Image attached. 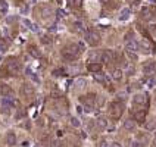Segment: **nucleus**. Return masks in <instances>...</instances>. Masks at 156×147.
Here are the masks:
<instances>
[{
	"label": "nucleus",
	"instance_id": "f257e3e1",
	"mask_svg": "<svg viewBox=\"0 0 156 147\" xmlns=\"http://www.w3.org/2000/svg\"><path fill=\"white\" fill-rule=\"evenodd\" d=\"M81 52H83V46H80V44H68V46L63 47L62 56L66 61H75V59L80 58Z\"/></svg>",
	"mask_w": 156,
	"mask_h": 147
},
{
	"label": "nucleus",
	"instance_id": "f03ea898",
	"mask_svg": "<svg viewBox=\"0 0 156 147\" xmlns=\"http://www.w3.org/2000/svg\"><path fill=\"white\" fill-rule=\"evenodd\" d=\"M124 113V104L121 102H112L109 104V115L112 119H119Z\"/></svg>",
	"mask_w": 156,
	"mask_h": 147
},
{
	"label": "nucleus",
	"instance_id": "7ed1b4c3",
	"mask_svg": "<svg viewBox=\"0 0 156 147\" xmlns=\"http://www.w3.org/2000/svg\"><path fill=\"white\" fill-rule=\"evenodd\" d=\"M21 63L18 61H10L8 62V66H6V71H8L10 75H18L19 72H21Z\"/></svg>",
	"mask_w": 156,
	"mask_h": 147
},
{
	"label": "nucleus",
	"instance_id": "20e7f679",
	"mask_svg": "<svg viewBox=\"0 0 156 147\" xmlns=\"http://www.w3.org/2000/svg\"><path fill=\"white\" fill-rule=\"evenodd\" d=\"M86 40L90 46H97V44L100 43V35H99V33H96V31H88L86 34Z\"/></svg>",
	"mask_w": 156,
	"mask_h": 147
},
{
	"label": "nucleus",
	"instance_id": "39448f33",
	"mask_svg": "<svg viewBox=\"0 0 156 147\" xmlns=\"http://www.w3.org/2000/svg\"><path fill=\"white\" fill-rule=\"evenodd\" d=\"M134 104H137V106H147L149 104V97L147 94H144V93H140V94H136L134 96Z\"/></svg>",
	"mask_w": 156,
	"mask_h": 147
},
{
	"label": "nucleus",
	"instance_id": "423d86ee",
	"mask_svg": "<svg viewBox=\"0 0 156 147\" xmlns=\"http://www.w3.org/2000/svg\"><path fill=\"white\" fill-rule=\"evenodd\" d=\"M143 72L149 75V77H152V75H155L156 74V62H146L144 65H143Z\"/></svg>",
	"mask_w": 156,
	"mask_h": 147
},
{
	"label": "nucleus",
	"instance_id": "0eeeda50",
	"mask_svg": "<svg viewBox=\"0 0 156 147\" xmlns=\"http://www.w3.org/2000/svg\"><path fill=\"white\" fill-rule=\"evenodd\" d=\"M146 109H137L136 112H134V118H136V122L137 124H144L146 121Z\"/></svg>",
	"mask_w": 156,
	"mask_h": 147
},
{
	"label": "nucleus",
	"instance_id": "6e6552de",
	"mask_svg": "<svg viewBox=\"0 0 156 147\" xmlns=\"http://www.w3.org/2000/svg\"><path fill=\"white\" fill-rule=\"evenodd\" d=\"M81 102L84 104H87V107H93V106H94V102H96V94L84 96V97H81Z\"/></svg>",
	"mask_w": 156,
	"mask_h": 147
},
{
	"label": "nucleus",
	"instance_id": "1a4fd4ad",
	"mask_svg": "<svg viewBox=\"0 0 156 147\" xmlns=\"http://www.w3.org/2000/svg\"><path fill=\"white\" fill-rule=\"evenodd\" d=\"M87 68H88L90 72H93V74H99V72L102 71V63H99V62H90Z\"/></svg>",
	"mask_w": 156,
	"mask_h": 147
},
{
	"label": "nucleus",
	"instance_id": "9d476101",
	"mask_svg": "<svg viewBox=\"0 0 156 147\" xmlns=\"http://www.w3.org/2000/svg\"><path fill=\"white\" fill-rule=\"evenodd\" d=\"M21 91H22V94L25 96V97H31V96H34V87L31 86V84H24Z\"/></svg>",
	"mask_w": 156,
	"mask_h": 147
},
{
	"label": "nucleus",
	"instance_id": "9b49d317",
	"mask_svg": "<svg viewBox=\"0 0 156 147\" xmlns=\"http://www.w3.org/2000/svg\"><path fill=\"white\" fill-rule=\"evenodd\" d=\"M100 59L105 62V63H111L113 62V53L111 50H105L102 54H100Z\"/></svg>",
	"mask_w": 156,
	"mask_h": 147
},
{
	"label": "nucleus",
	"instance_id": "f8f14e48",
	"mask_svg": "<svg viewBox=\"0 0 156 147\" xmlns=\"http://www.w3.org/2000/svg\"><path fill=\"white\" fill-rule=\"evenodd\" d=\"M134 128H136V121H133V119H127V121L124 122V130L133 131Z\"/></svg>",
	"mask_w": 156,
	"mask_h": 147
},
{
	"label": "nucleus",
	"instance_id": "ddd939ff",
	"mask_svg": "<svg viewBox=\"0 0 156 147\" xmlns=\"http://www.w3.org/2000/svg\"><path fill=\"white\" fill-rule=\"evenodd\" d=\"M6 143H8L9 146H15L16 144V135L13 132H9L8 135H6Z\"/></svg>",
	"mask_w": 156,
	"mask_h": 147
},
{
	"label": "nucleus",
	"instance_id": "4468645a",
	"mask_svg": "<svg viewBox=\"0 0 156 147\" xmlns=\"http://www.w3.org/2000/svg\"><path fill=\"white\" fill-rule=\"evenodd\" d=\"M0 94H3V96L12 94V88L8 84H0Z\"/></svg>",
	"mask_w": 156,
	"mask_h": 147
},
{
	"label": "nucleus",
	"instance_id": "2eb2a0df",
	"mask_svg": "<svg viewBox=\"0 0 156 147\" xmlns=\"http://www.w3.org/2000/svg\"><path fill=\"white\" fill-rule=\"evenodd\" d=\"M111 77H112V79H115V81H119V79H122V71L121 69H113L112 72H111Z\"/></svg>",
	"mask_w": 156,
	"mask_h": 147
},
{
	"label": "nucleus",
	"instance_id": "dca6fc26",
	"mask_svg": "<svg viewBox=\"0 0 156 147\" xmlns=\"http://www.w3.org/2000/svg\"><path fill=\"white\" fill-rule=\"evenodd\" d=\"M87 81L84 79V78H78V79H75V82H74V86L77 87V88H83V87H86Z\"/></svg>",
	"mask_w": 156,
	"mask_h": 147
},
{
	"label": "nucleus",
	"instance_id": "f3484780",
	"mask_svg": "<svg viewBox=\"0 0 156 147\" xmlns=\"http://www.w3.org/2000/svg\"><path fill=\"white\" fill-rule=\"evenodd\" d=\"M30 53H31L33 56H35V58H40V52L37 50V47H34V46L30 47Z\"/></svg>",
	"mask_w": 156,
	"mask_h": 147
},
{
	"label": "nucleus",
	"instance_id": "a211bd4d",
	"mask_svg": "<svg viewBox=\"0 0 156 147\" xmlns=\"http://www.w3.org/2000/svg\"><path fill=\"white\" fill-rule=\"evenodd\" d=\"M100 54H102V53H93V54L88 58V62H97L96 59H99V58H100Z\"/></svg>",
	"mask_w": 156,
	"mask_h": 147
},
{
	"label": "nucleus",
	"instance_id": "6ab92c4d",
	"mask_svg": "<svg viewBox=\"0 0 156 147\" xmlns=\"http://www.w3.org/2000/svg\"><path fill=\"white\" fill-rule=\"evenodd\" d=\"M102 2V5L106 6V8H112L113 6V0H100Z\"/></svg>",
	"mask_w": 156,
	"mask_h": 147
},
{
	"label": "nucleus",
	"instance_id": "aec40b11",
	"mask_svg": "<svg viewBox=\"0 0 156 147\" xmlns=\"http://www.w3.org/2000/svg\"><path fill=\"white\" fill-rule=\"evenodd\" d=\"M96 79L99 81V82H106V78H105V75H100V74H94Z\"/></svg>",
	"mask_w": 156,
	"mask_h": 147
},
{
	"label": "nucleus",
	"instance_id": "412c9836",
	"mask_svg": "<svg viewBox=\"0 0 156 147\" xmlns=\"http://www.w3.org/2000/svg\"><path fill=\"white\" fill-rule=\"evenodd\" d=\"M128 13H130V10H128V9H125V10L122 12V16H121V19H124V18H128Z\"/></svg>",
	"mask_w": 156,
	"mask_h": 147
},
{
	"label": "nucleus",
	"instance_id": "4be33fe9",
	"mask_svg": "<svg viewBox=\"0 0 156 147\" xmlns=\"http://www.w3.org/2000/svg\"><path fill=\"white\" fill-rule=\"evenodd\" d=\"M97 121H99V127H106V121H105V119H97Z\"/></svg>",
	"mask_w": 156,
	"mask_h": 147
},
{
	"label": "nucleus",
	"instance_id": "5701e85b",
	"mask_svg": "<svg viewBox=\"0 0 156 147\" xmlns=\"http://www.w3.org/2000/svg\"><path fill=\"white\" fill-rule=\"evenodd\" d=\"M71 121H72V125H75V127H77V125H80V121H77L75 118H72Z\"/></svg>",
	"mask_w": 156,
	"mask_h": 147
},
{
	"label": "nucleus",
	"instance_id": "b1692460",
	"mask_svg": "<svg viewBox=\"0 0 156 147\" xmlns=\"http://www.w3.org/2000/svg\"><path fill=\"white\" fill-rule=\"evenodd\" d=\"M109 147H122L119 143H112V144H109Z\"/></svg>",
	"mask_w": 156,
	"mask_h": 147
},
{
	"label": "nucleus",
	"instance_id": "393cba45",
	"mask_svg": "<svg viewBox=\"0 0 156 147\" xmlns=\"http://www.w3.org/2000/svg\"><path fill=\"white\" fill-rule=\"evenodd\" d=\"M133 147H143V144H140V143H134Z\"/></svg>",
	"mask_w": 156,
	"mask_h": 147
},
{
	"label": "nucleus",
	"instance_id": "a878e982",
	"mask_svg": "<svg viewBox=\"0 0 156 147\" xmlns=\"http://www.w3.org/2000/svg\"><path fill=\"white\" fill-rule=\"evenodd\" d=\"M152 31H153V34L156 35V25H153V26H152Z\"/></svg>",
	"mask_w": 156,
	"mask_h": 147
},
{
	"label": "nucleus",
	"instance_id": "bb28decb",
	"mask_svg": "<svg viewBox=\"0 0 156 147\" xmlns=\"http://www.w3.org/2000/svg\"><path fill=\"white\" fill-rule=\"evenodd\" d=\"M155 144H156V138H155Z\"/></svg>",
	"mask_w": 156,
	"mask_h": 147
}]
</instances>
